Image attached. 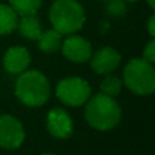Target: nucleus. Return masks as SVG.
Segmentation results:
<instances>
[{
  "mask_svg": "<svg viewBox=\"0 0 155 155\" xmlns=\"http://www.w3.org/2000/svg\"><path fill=\"white\" fill-rule=\"evenodd\" d=\"M147 31H148V34H150L151 38L155 37V15L154 14H151L148 21H147Z\"/></svg>",
  "mask_w": 155,
  "mask_h": 155,
  "instance_id": "18",
  "label": "nucleus"
},
{
  "mask_svg": "<svg viewBox=\"0 0 155 155\" xmlns=\"http://www.w3.org/2000/svg\"><path fill=\"white\" fill-rule=\"evenodd\" d=\"M15 97L27 107H41L51 98V82L40 70L23 71L14 86Z\"/></svg>",
  "mask_w": 155,
  "mask_h": 155,
  "instance_id": "2",
  "label": "nucleus"
},
{
  "mask_svg": "<svg viewBox=\"0 0 155 155\" xmlns=\"http://www.w3.org/2000/svg\"><path fill=\"white\" fill-rule=\"evenodd\" d=\"M127 3H136V2H139V0H125Z\"/></svg>",
  "mask_w": 155,
  "mask_h": 155,
  "instance_id": "20",
  "label": "nucleus"
},
{
  "mask_svg": "<svg viewBox=\"0 0 155 155\" xmlns=\"http://www.w3.org/2000/svg\"><path fill=\"white\" fill-rule=\"evenodd\" d=\"M60 51L67 60L75 64H83L90 60L91 53H93V45L88 40L75 33V34H68L65 35V38H63Z\"/></svg>",
  "mask_w": 155,
  "mask_h": 155,
  "instance_id": "7",
  "label": "nucleus"
},
{
  "mask_svg": "<svg viewBox=\"0 0 155 155\" xmlns=\"http://www.w3.org/2000/svg\"><path fill=\"white\" fill-rule=\"evenodd\" d=\"M123 84H125V87L136 95H151L155 91L154 64L143 57L131 59L124 67Z\"/></svg>",
  "mask_w": 155,
  "mask_h": 155,
  "instance_id": "4",
  "label": "nucleus"
},
{
  "mask_svg": "<svg viewBox=\"0 0 155 155\" xmlns=\"http://www.w3.org/2000/svg\"><path fill=\"white\" fill-rule=\"evenodd\" d=\"M83 106L86 123L99 132L114 129L123 118V109L116 98L102 93L91 94Z\"/></svg>",
  "mask_w": 155,
  "mask_h": 155,
  "instance_id": "1",
  "label": "nucleus"
},
{
  "mask_svg": "<svg viewBox=\"0 0 155 155\" xmlns=\"http://www.w3.org/2000/svg\"><path fill=\"white\" fill-rule=\"evenodd\" d=\"M54 94L63 105L68 107H79L87 102L93 94V90L84 78L67 76L57 83Z\"/></svg>",
  "mask_w": 155,
  "mask_h": 155,
  "instance_id": "5",
  "label": "nucleus"
},
{
  "mask_svg": "<svg viewBox=\"0 0 155 155\" xmlns=\"http://www.w3.org/2000/svg\"><path fill=\"white\" fill-rule=\"evenodd\" d=\"M121 90H123V79L121 78L113 75V74L104 75V79L99 83V93L116 98L121 93Z\"/></svg>",
  "mask_w": 155,
  "mask_h": 155,
  "instance_id": "14",
  "label": "nucleus"
},
{
  "mask_svg": "<svg viewBox=\"0 0 155 155\" xmlns=\"http://www.w3.org/2000/svg\"><path fill=\"white\" fill-rule=\"evenodd\" d=\"M44 0H8V4L16 11L19 16L37 14Z\"/></svg>",
  "mask_w": 155,
  "mask_h": 155,
  "instance_id": "15",
  "label": "nucleus"
},
{
  "mask_svg": "<svg viewBox=\"0 0 155 155\" xmlns=\"http://www.w3.org/2000/svg\"><path fill=\"white\" fill-rule=\"evenodd\" d=\"M90 67L98 75L113 74L121 64V54L113 46H102L97 52L91 53Z\"/></svg>",
  "mask_w": 155,
  "mask_h": 155,
  "instance_id": "9",
  "label": "nucleus"
},
{
  "mask_svg": "<svg viewBox=\"0 0 155 155\" xmlns=\"http://www.w3.org/2000/svg\"><path fill=\"white\" fill-rule=\"evenodd\" d=\"M41 155H56V154H53V153H42Z\"/></svg>",
  "mask_w": 155,
  "mask_h": 155,
  "instance_id": "21",
  "label": "nucleus"
},
{
  "mask_svg": "<svg viewBox=\"0 0 155 155\" xmlns=\"http://www.w3.org/2000/svg\"><path fill=\"white\" fill-rule=\"evenodd\" d=\"M16 30L22 37L27 38L30 41H37L38 37L41 35L42 30V25L41 21L38 19L37 14H29V15H21L18 21V26Z\"/></svg>",
  "mask_w": 155,
  "mask_h": 155,
  "instance_id": "11",
  "label": "nucleus"
},
{
  "mask_svg": "<svg viewBox=\"0 0 155 155\" xmlns=\"http://www.w3.org/2000/svg\"><path fill=\"white\" fill-rule=\"evenodd\" d=\"M63 37H64V35H61L54 29L45 30V31L41 33V35L37 40L38 49L46 54L56 53L57 51H60V46H61V42H63Z\"/></svg>",
  "mask_w": 155,
  "mask_h": 155,
  "instance_id": "12",
  "label": "nucleus"
},
{
  "mask_svg": "<svg viewBox=\"0 0 155 155\" xmlns=\"http://www.w3.org/2000/svg\"><path fill=\"white\" fill-rule=\"evenodd\" d=\"M146 3L148 4V7H150L151 10H154L155 8V0H146Z\"/></svg>",
  "mask_w": 155,
  "mask_h": 155,
  "instance_id": "19",
  "label": "nucleus"
},
{
  "mask_svg": "<svg viewBox=\"0 0 155 155\" xmlns=\"http://www.w3.org/2000/svg\"><path fill=\"white\" fill-rule=\"evenodd\" d=\"M19 15L10 4H0V35H8L16 30Z\"/></svg>",
  "mask_w": 155,
  "mask_h": 155,
  "instance_id": "13",
  "label": "nucleus"
},
{
  "mask_svg": "<svg viewBox=\"0 0 155 155\" xmlns=\"http://www.w3.org/2000/svg\"><path fill=\"white\" fill-rule=\"evenodd\" d=\"M105 2H106V0H105Z\"/></svg>",
  "mask_w": 155,
  "mask_h": 155,
  "instance_id": "22",
  "label": "nucleus"
},
{
  "mask_svg": "<svg viewBox=\"0 0 155 155\" xmlns=\"http://www.w3.org/2000/svg\"><path fill=\"white\" fill-rule=\"evenodd\" d=\"M106 11L112 16H123L127 12L125 0H106Z\"/></svg>",
  "mask_w": 155,
  "mask_h": 155,
  "instance_id": "16",
  "label": "nucleus"
},
{
  "mask_svg": "<svg viewBox=\"0 0 155 155\" xmlns=\"http://www.w3.org/2000/svg\"><path fill=\"white\" fill-rule=\"evenodd\" d=\"M46 131L54 139L64 140L74 134V120L70 113L63 107H53L45 118Z\"/></svg>",
  "mask_w": 155,
  "mask_h": 155,
  "instance_id": "8",
  "label": "nucleus"
},
{
  "mask_svg": "<svg viewBox=\"0 0 155 155\" xmlns=\"http://www.w3.org/2000/svg\"><path fill=\"white\" fill-rule=\"evenodd\" d=\"M52 29L61 35L75 34L86 23V11L78 0H54L49 8Z\"/></svg>",
  "mask_w": 155,
  "mask_h": 155,
  "instance_id": "3",
  "label": "nucleus"
},
{
  "mask_svg": "<svg viewBox=\"0 0 155 155\" xmlns=\"http://www.w3.org/2000/svg\"><path fill=\"white\" fill-rule=\"evenodd\" d=\"M31 63V54L26 46L14 45L10 46L3 54V68L10 75H19L29 68Z\"/></svg>",
  "mask_w": 155,
  "mask_h": 155,
  "instance_id": "10",
  "label": "nucleus"
},
{
  "mask_svg": "<svg viewBox=\"0 0 155 155\" xmlns=\"http://www.w3.org/2000/svg\"><path fill=\"white\" fill-rule=\"evenodd\" d=\"M26 139L25 127L11 114H0V147L4 150H18Z\"/></svg>",
  "mask_w": 155,
  "mask_h": 155,
  "instance_id": "6",
  "label": "nucleus"
},
{
  "mask_svg": "<svg viewBox=\"0 0 155 155\" xmlns=\"http://www.w3.org/2000/svg\"><path fill=\"white\" fill-rule=\"evenodd\" d=\"M143 59L147 60V61L150 63H155V40L154 38H151L150 41H148L147 44H146L144 49H143Z\"/></svg>",
  "mask_w": 155,
  "mask_h": 155,
  "instance_id": "17",
  "label": "nucleus"
}]
</instances>
